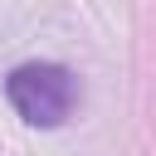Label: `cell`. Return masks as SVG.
I'll return each mask as SVG.
<instances>
[{
	"mask_svg": "<svg viewBox=\"0 0 156 156\" xmlns=\"http://www.w3.org/2000/svg\"><path fill=\"white\" fill-rule=\"evenodd\" d=\"M5 93L15 112L34 127H58L73 112V73L58 63H24L5 78Z\"/></svg>",
	"mask_w": 156,
	"mask_h": 156,
	"instance_id": "cell-1",
	"label": "cell"
}]
</instances>
